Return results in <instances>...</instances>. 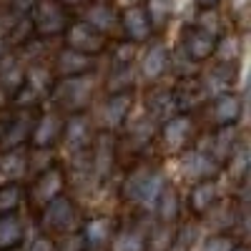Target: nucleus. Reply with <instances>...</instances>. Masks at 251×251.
I'll use <instances>...</instances> for the list:
<instances>
[{
	"label": "nucleus",
	"instance_id": "obj_1",
	"mask_svg": "<svg viewBox=\"0 0 251 251\" xmlns=\"http://www.w3.org/2000/svg\"><path fill=\"white\" fill-rule=\"evenodd\" d=\"M166 183L169 181H166V174L158 163L151 161L133 163L121 181V199L131 206H138L141 211H153Z\"/></svg>",
	"mask_w": 251,
	"mask_h": 251
},
{
	"label": "nucleus",
	"instance_id": "obj_2",
	"mask_svg": "<svg viewBox=\"0 0 251 251\" xmlns=\"http://www.w3.org/2000/svg\"><path fill=\"white\" fill-rule=\"evenodd\" d=\"M48 100L60 113H80L93 100V78L88 73L83 75H66L55 78L48 91Z\"/></svg>",
	"mask_w": 251,
	"mask_h": 251
},
{
	"label": "nucleus",
	"instance_id": "obj_3",
	"mask_svg": "<svg viewBox=\"0 0 251 251\" xmlns=\"http://www.w3.org/2000/svg\"><path fill=\"white\" fill-rule=\"evenodd\" d=\"M78 219H80V214H78L73 196L58 194L40 208V231L46 236H58V234L73 231Z\"/></svg>",
	"mask_w": 251,
	"mask_h": 251
},
{
	"label": "nucleus",
	"instance_id": "obj_4",
	"mask_svg": "<svg viewBox=\"0 0 251 251\" xmlns=\"http://www.w3.org/2000/svg\"><path fill=\"white\" fill-rule=\"evenodd\" d=\"M158 136V123L146 113L136 121H126V133L121 141H116V151H118V161L131 153V158H141L146 151L153 146Z\"/></svg>",
	"mask_w": 251,
	"mask_h": 251
},
{
	"label": "nucleus",
	"instance_id": "obj_5",
	"mask_svg": "<svg viewBox=\"0 0 251 251\" xmlns=\"http://www.w3.org/2000/svg\"><path fill=\"white\" fill-rule=\"evenodd\" d=\"M136 43L131 40H121L113 48L111 55V68L106 75V91L118 93V91H133L136 80Z\"/></svg>",
	"mask_w": 251,
	"mask_h": 251
},
{
	"label": "nucleus",
	"instance_id": "obj_6",
	"mask_svg": "<svg viewBox=\"0 0 251 251\" xmlns=\"http://www.w3.org/2000/svg\"><path fill=\"white\" fill-rule=\"evenodd\" d=\"M118 163V151H116V136L111 131H96L93 143L88 149V176H93V181L103 183L108 181V176L113 174Z\"/></svg>",
	"mask_w": 251,
	"mask_h": 251
},
{
	"label": "nucleus",
	"instance_id": "obj_7",
	"mask_svg": "<svg viewBox=\"0 0 251 251\" xmlns=\"http://www.w3.org/2000/svg\"><path fill=\"white\" fill-rule=\"evenodd\" d=\"M30 20L35 38H58L71 23V13L58 0H38L30 10Z\"/></svg>",
	"mask_w": 251,
	"mask_h": 251
},
{
	"label": "nucleus",
	"instance_id": "obj_8",
	"mask_svg": "<svg viewBox=\"0 0 251 251\" xmlns=\"http://www.w3.org/2000/svg\"><path fill=\"white\" fill-rule=\"evenodd\" d=\"M63 188H66V169L53 161L33 176V181L28 186V201H30V206H35L40 211L53 196L63 194Z\"/></svg>",
	"mask_w": 251,
	"mask_h": 251
},
{
	"label": "nucleus",
	"instance_id": "obj_9",
	"mask_svg": "<svg viewBox=\"0 0 251 251\" xmlns=\"http://www.w3.org/2000/svg\"><path fill=\"white\" fill-rule=\"evenodd\" d=\"M63 38H66V48H73L78 53H86L91 58L100 55L108 48V35H103L100 30H96L86 18L80 20H71L63 30Z\"/></svg>",
	"mask_w": 251,
	"mask_h": 251
},
{
	"label": "nucleus",
	"instance_id": "obj_10",
	"mask_svg": "<svg viewBox=\"0 0 251 251\" xmlns=\"http://www.w3.org/2000/svg\"><path fill=\"white\" fill-rule=\"evenodd\" d=\"M93 136H96V128H93V123H91L86 111L68 113V118H63L60 141L66 143V149L71 151V156H75V158L86 156L88 149H91V143H93Z\"/></svg>",
	"mask_w": 251,
	"mask_h": 251
},
{
	"label": "nucleus",
	"instance_id": "obj_11",
	"mask_svg": "<svg viewBox=\"0 0 251 251\" xmlns=\"http://www.w3.org/2000/svg\"><path fill=\"white\" fill-rule=\"evenodd\" d=\"M158 138L166 153H181L194 141V118L191 113H174L158 123Z\"/></svg>",
	"mask_w": 251,
	"mask_h": 251
},
{
	"label": "nucleus",
	"instance_id": "obj_12",
	"mask_svg": "<svg viewBox=\"0 0 251 251\" xmlns=\"http://www.w3.org/2000/svg\"><path fill=\"white\" fill-rule=\"evenodd\" d=\"M181 176L188 181V183H194V181H203V178H219V174L224 171L221 169V163L208 153L203 146H188V149L181 151Z\"/></svg>",
	"mask_w": 251,
	"mask_h": 251
},
{
	"label": "nucleus",
	"instance_id": "obj_13",
	"mask_svg": "<svg viewBox=\"0 0 251 251\" xmlns=\"http://www.w3.org/2000/svg\"><path fill=\"white\" fill-rule=\"evenodd\" d=\"M35 121V108H18L5 121H0V153L25 146Z\"/></svg>",
	"mask_w": 251,
	"mask_h": 251
},
{
	"label": "nucleus",
	"instance_id": "obj_14",
	"mask_svg": "<svg viewBox=\"0 0 251 251\" xmlns=\"http://www.w3.org/2000/svg\"><path fill=\"white\" fill-rule=\"evenodd\" d=\"M171 98H174V108L176 113H196L208 103V88L203 78L199 75H183L178 78V83L171 88Z\"/></svg>",
	"mask_w": 251,
	"mask_h": 251
},
{
	"label": "nucleus",
	"instance_id": "obj_15",
	"mask_svg": "<svg viewBox=\"0 0 251 251\" xmlns=\"http://www.w3.org/2000/svg\"><path fill=\"white\" fill-rule=\"evenodd\" d=\"M136 96L133 91H118V93H108V98L100 106V128L116 133L118 128H123L126 121L131 118Z\"/></svg>",
	"mask_w": 251,
	"mask_h": 251
},
{
	"label": "nucleus",
	"instance_id": "obj_16",
	"mask_svg": "<svg viewBox=\"0 0 251 251\" xmlns=\"http://www.w3.org/2000/svg\"><path fill=\"white\" fill-rule=\"evenodd\" d=\"M181 43H178V48L191 58L194 63H206V60H211V55H214V50H216V35L214 33H208V30H203V28H199L196 23L194 25H183V30H181Z\"/></svg>",
	"mask_w": 251,
	"mask_h": 251
},
{
	"label": "nucleus",
	"instance_id": "obj_17",
	"mask_svg": "<svg viewBox=\"0 0 251 251\" xmlns=\"http://www.w3.org/2000/svg\"><path fill=\"white\" fill-rule=\"evenodd\" d=\"M118 28H121L123 38L136 43V46L151 40V35H153L151 20H149L146 8L141 3H131L128 8H123V13H118Z\"/></svg>",
	"mask_w": 251,
	"mask_h": 251
},
{
	"label": "nucleus",
	"instance_id": "obj_18",
	"mask_svg": "<svg viewBox=\"0 0 251 251\" xmlns=\"http://www.w3.org/2000/svg\"><path fill=\"white\" fill-rule=\"evenodd\" d=\"M63 133V116L60 111H46V113H35L33 128H30V138L28 143L33 149H53L60 141Z\"/></svg>",
	"mask_w": 251,
	"mask_h": 251
},
{
	"label": "nucleus",
	"instance_id": "obj_19",
	"mask_svg": "<svg viewBox=\"0 0 251 251\" xmlns=\"http://www.w3.org/2000/svg\"><path fill=\"white\" fill-rule=\"evenodd\" d=\"M206 106H208V116H211L214 126H236L244 113V100L236 91L216 93L208 98Z\"/></svg>",
	"mask_w": 251,
	"mask_h": 251
},
{
	"label": "nucleus",
	"instance_id": "obj_20",
	"mask_svg": "<svg viewBox=\"0 0 251 251\" xmlns=\"http://www.w3.org/2000/svg\"><path fill=\"white\" fill-rule=\"evenodd\" d=\"M108 251H149V226L141 221L118 226L111 236Z\"/></svg>",
	"mask_w": 251,
	"mask_h": 251
},
{
	"label": "nucleus",
	"instance_id": "obj_21",
	"mask_svg": "<svg viewBox=\"0 0 251 251\" xmlns=\"http://www.w3.org/2000/svg\"><path fill=\"white\" fill-rule=\"evenodd\" d=\"M219 201V186L216 178H203V181H194L188 186V194H186V208L191 211L196 219H203L211 206Z\"/></svg>",
	"mask_w": 251,
	"mask_h": 251
},
{
	"label": "nucleus",
	"instance_id": "obj_22",
	"mask_svg": "<svg viewBox=\"0 0 251 251\" xmlns=\"http://www.w3.org/2000/svg\"><path fill=\"white\" fill-rule=\"evenodd\" d=\"M169 48H166L163 43H158V40H153V43H149V48L143 50L141 60H138V73L143 80L149 83H158L166 73H169Z\"/></svg>",
	"mask_w": 251,
	"mask_h": 251
},
{
	"label": "nucleus",
	"instance_id": "obj_23",
	"mask_svg": "<svg viewBox=\"0 0 251 251\" xmlns=\"http://www.w3.org/2000/svg\"><path fill=\"white\" fill-rule=\"evenodd\" d=\"M28 66L20 58V50H8L0 55V91L5 96H13L20 86L25 83Z\"/></svg>",
	"mask_w": 251,
	"mask_h": 251
},
{
	"label": "nucleus",
	"instance_id": "obj_24",
	"mask_svg": "<svg viewBox=\"0 0 251 251\" xmlns=\"http://www.w3.org/2000/svg\"><path fill=\"white\" fill-rule=\"evenodd\" d=\"M30 174V153L25 149H13L0 153V183H20Z\"/></svg>",
	"mask_w": 251,
	"mask_h": 251
},
{
	"label": "nucleus",
	"instance_id": "obj_25",
	"mask_svg": "<svg viewBox=\"0 0 251 251\" xmlns=\"http://www.w3.org/2000/svg\"><path fill=\"white\" fill-rule=\"evenodd\" d=\"M236 80H239V63H226V60H216L211 73L203 78L206 88H208V96L234 91Z\"/></svg>",
	"mask_w": 251,
	"mask_h": 251
},
{
	"label": "nucleus",
	"instance_id": "obj_26",
	"mask_svg": "<svg viewBox=\"0 0 251 251\" xmlns=\"http://www.w3.org/2000/svg\"><path fill=\"white\" fill-rule=\"evenodd\" d=\"M214 128H216L214 136L208 138V146H203V149L211 153L221 163V169H224V163H226L228 156H231L234 146L241 141V133H239L236 126H214Z\"/></svg>",
	"mask_w": 251,
	"mask_h": 251
},
{
	"label": "nucleus",
	"instance_id": "obj_27",
	"mask_svg": "<svg viewBox=\"0 0 251 251\" xmlns=\"http://www.w3.org/2000/svg\"><path fill=\"white\" fill-rule=\"evenodd\" d=\"M93 71V58L86 53H78L73 48H63L55 55V66L53 73L55 78H66V75H83V73H91Z\"/></svg>",
	"mask_w": 251,
	"mask_h": 251
},
{
	"label": "nucleus",
	"instance_id": "obj_28",
	"mask_svg": "<svg viewBox=\"0 0 251 251\" xmlns=\"http://www.w3.org/2000/svg\"><path fill=\"white\" fill-rule=\"evenodd\" d=\"M146 113H149L156 123H163L169 116H174L176 108H174L171 88H163L158 83H153L149 88V93H146Z\"/></svg>",
	"mask_w": 251,
	"mask_h": 251
},
{
	"label": "nucleus",
	"instance_id": "obj_29",
	"mask_svg": "<svg viewBox=\"0 0 251 251\" xmlns=\"http://www.w3.org/2000/svg\"><path fill=\"white\" fill-rule=\"evenodd\" d=\"M25 241V224L18 211L0 214V251H15Z\"/></svg>",
	"mask_w": 251,
	"mask_h": 251
},
{
	"label": "nucleus",
	"instance_id": "obj_30",
	"mask_svg": "<svg viewBox=\"0 0 251 251\" xmlns=\"http://www.w3.org/2000/svg\"><path fill=\"white\" fill-rule=\"evenodd\" d=\"M35 30H33V20L28 15H15L10 20V25L5 28V48L8 50H23L33 43Z\"/></svg>",
	"mask_w": 251,
	"mask_h": 251
},
{
	"label": "nucleus",
	"instance_id": "obj_31",
	"mask_svg": "<svg viewBox=\"0 0 251 251\" xmlns=\"http://www.w3.org/2000/svg\"><path fill=\"white\" fill-rule=\"evenodd\" d=\"M86 20H88L96 30H100L103 35H111V30L118 28V13H116V8L108 3V0L88 3V8H86Z\"/></svg>",
	"mask_w": 251,
	"mask_h": 251
},
{
	"label": "nucleus",
	"instance_id": "obj_32",
	"mask_svg": "<svg viewBox=\"0 0 251 251\" xmlns=\"http://www.w3.org/2000/svg\"><path fill=\"white\" fill-rule=\"evenodd\" d=\"M80 231H83V236H86L88 246H106L108 249L111 236L116 231V224L108 216H93V219H88L86 224H83Z\"/></svg>",
	"mask_w": 251,
	"mask_h": 251
},
{
	"label": "nucleus",
	"instance_id": "obj_33",
	"mask_svg": "<svg viewBox=\"0 0 251 251\" xmlns=\"http://www.w3.org/2000/svg\"><path fill=\"white\" fill-rule=\"evenodd\" d=\"M178 211H181V196L176 191V186L166 183V188L161 191L156 206H153V214H156V221H169V224H176L178 219Z\"/></svg>",
	"mask_w": 251,
	"mask_h": 251
},
{
	"label": "nucleus",
	"instance_id": "obj_34",
	"mask_svg": "<svg viewBox=\"0 0 251 251\" xmlns=\"http://www.w3.org/2000/svg\"><path fill=\"white\" fill-rule=\"evenodd\" d=\"M224 169L231 174V178L236 183H244L246 181V176H249V146H246L244 138L234 146V151H231V156L226 158Z\"/></svg>",
	"mask_w": 251,
	"mask_h": 251
},
{
	"label": "nucleus",
	"instance_id": "obj_35",
	"mask_svg": "<svg viewBox=\"0 0 251 251\" xmlns=\"http://www.w3.org/2000/svg\"><path fill=\"white\" fill-rule=\"evenodd\" d=\"M176 224H169V221H153L149 226V251H166L174 239H176Z\"/></svg>",
	"mask_w": 251,
	"mask_h": 251
},
{
	"label": "nucleus",
	"instance_id": "obj_36",
	"mask_svg": "<svg viewBox=\"0 0 251 251\" xmlns=\"http://www.w3.org/2000/svg\"><path fill=\"white\" fill-rule=\"evenodd\" d=\"M143 8H146V15L151 20L153 33H161L169 25V20L174 15V0H146Z\"/></svg>",
	"mask_w": 251,
	"mask_h": 251
},
{
	"label": "nucleus",
	"instance_id": "obj_37",
	"mask_svg": "<svg viewBox=\"0 0 251 251\" xmlns=\"http://www.w3.org/2000/svg\"><path fill=\"white\" fill-rule=\"evenodd\" d=\"M25 201L23 183H0V214L18 211Z\"/></svg>",
	"mask_w": 251,
	"mask_h": 251
},
{
	"label": "nucleus",
	"instance_id": "obj_38",
	"mask_svg": "<svg viewBox=\"0 0 251 251\" xmlns=\"http://www.w3.org/2000/svg\"><path fill=\"white\" fill-rule=\"evenodd\" d=\"M86 246H88V241H86V236H83L80 228L58 234V241H53L55 251H86Z\"/></svg>",
	"mask_w": 251,
	"mask_h": 251
},
{
	"label": "nucleus",
	"instance_id": "obj_39",
	"mask_svg": "<svg viewBox=\"0 0 251 251\" xmlns=\"http://www.w3.org/2000/svg\"><path fill=\"white\" fill-rule=\"evenodd\" d=\"M236 244V239L231 234H216V236H208L201 246V251H231V246Z\"/></svg>",
	"mask_w": 251,
	"mask_h": 251
},
{
	"label": "nucleus",
	"instance_id": "obj_40",
	"mask_svg": "<svg viewBox=\"0 0 251 251\" xmlns=\"http://www.w3.org/2000/svg\"><path fill=\"white\" fill-rule=\"evenodd\" d=\"M35 3H38V0H8V10H10L13 18L15 15H28Z\"/></svg>",
	"mask_w": 251,
	"mask_h": 251
},
{
	"label": "nucleus",
	"instance_id": "obj_41",
	"mask_svg": "<svg viewBox=\"0 0 251 251\" xmlns=\"http://www.w3.org/2000/svg\"><path fill=\"white\" fill-rule=\"evenodd\" d=\"M28 251H55L53 249V239L46 236V234H40L38 239H33V244L28 246Z\"/></svg>",
	"mask_w": 251,
	"mask_h": 251
},
{
	"label": "nucleus",
	"instance_id": "obj_42",
	"mask_svg": "<svg viewBox=\"0 0 251 251\" xmlns=\"http://www.w3.org/2000/svg\"><path fill=\"white\" fill-rule=\"evenodd\" d=\"M194 3L199 10H214V8H219L221 0H194Z\"/></svg>",
	"mask_w": 251,
	"mask_h": 251
},
{
	"label": "nucleus",
	"instance_id": "obj_43",
	"mask_svg": "<svg viewBox=\"0 0 251 251\" xmlns=\"http://www.w3.org/2000/svg\"><path fill=\"white\" fill-rule=\"evenodd\" d=\"M58 3H60L63 8H68V10H71V8H83V5H88L91 0H58Z\"/></svg>",
	"mask_w": 251,
	"mask_h": 251
},
{
	"label": "nucleus",
	"instance_id": "obj_44",
	"mask_svg": "<svg viewBox=\"0 0 251 251\" xmlns=\"http://www.w3.org/2000/svg\"><path fill=\"white\" fill-rule=\"evenodd\" d=\"M231 251H251V249H249L246 244H239V241H236V244L231 246Z\"/></svg>",
	"mask_w": 251,
	"mask_h": 251
},
{
	"label": "nucleus",
	"instance_id": "obj_45",
	"mask_svg": "<svg viewBox=\"0 0 251 251\" xmlns=\"http://www.w3.org/2000/svg\"><path fill=\"white\" fill-rule=\"evenodd\" d=\"M86 251H108L106 246H86Z\"/></svg>",
	"mask_w": 251,
	"mask_h": 251
},
{
	"label": "nucleus",
	"instance_id": "obj_46",
	"mask_svg": "<svg viewBox=\"0 0 251 251\" xmlns=\"http://www.w3.org/2000/svg\"><path fill=\"white\" fill-rule=\"evenodd\" d=\"M131 3H133V0H131Z\"/></svg>",
	"mask_w": 251,
	"mask_h": 251
}]
</instances>
